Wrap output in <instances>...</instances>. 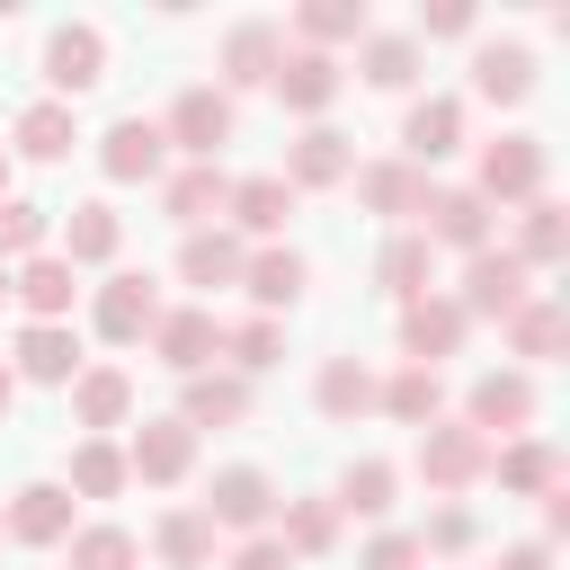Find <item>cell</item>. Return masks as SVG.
I'll use <instances>...</instances> for the list:
<instances>
[{
	"instance_id": "1",
	"label": "cell",
	"mask_w": 570,
	"mask_h": 570,
	"mask_svg": "<svg viewBox=\"0 0 570 570\" xmlns=\"http://www.w3.org/2000/svg\"><path fill=\"white\" fill-rule=\"evenodd\" d=\"M525 276H534V267H525L517 249H472V258H463V294H454L463 321H508V312L534 294Z\"/></svg>"
},
{
	"instance_id": "2",
	"label": "cell",
	"mask_w": 570,
	"mask_h": 570,
	"mask_svg": "<svg viewBox=\"0 0 570 570\" xmlns=\"http://www.w3.org/2000/svg\"><path fill=\"white\" fill-rule=\"evenodd\" d=\"M267 517H276V481L258 463H223L205 490V525L214 534H267Z\"/></svg>"
},
{
	"instance_id": "3",
	"label": "cell",
	"mask_w": 570,
	"mask_h": 570,
	"mask_svg": "<svg viewBox=\"0 0 570 570\" xmlns=\"http://www.w3.org/2000/svg\"><path fill=\"white\" fill-rule=\"evenodd\" d=\"M472 196H481V205H534V196H543V142H534V134H499V142L481 151Z\"/></svg>"
},
{
	"instance_id": "4",
	"label": "cell",
	"mask_w": 570,
	"mask_h": 570,
	"mask_svg": "<svg viewBox=\"0 0 570 570\" xmlns=\"http://www.w3.org/2000/svg\"><path fill=\"white\" fill-rule=\"evenodd\" d=\"M419 472H428V490H472L481 472H490V436H472L463 419H436V428H419Z\"/></svg>"
},
{
	"instance_id": "5",
	"label": "cell",
	"mask_w": 570,
	"mask_h": 570,
	"mask_svg": "<svg viewBox=\"0 0 570 570\" xmlns=\"http://www.w3.org/2000/svg\"><path fill=\"white\" fill-rule=\"evenodd\" d=\"M160 142L187 151V160H214V151L232 142V98H223V89H178L169 116H160Z\"/></svg>"
},
{
	"instance_id": "6",
	"label": "cell",
	"mask_w": 570,
	"mask_h": 570,
	"mask_svg": "<svg viewBox=\"0 0 570 570\" xmlns=\"http://www.w3.org/2000/svg\"><path fill=\"white\" fill-rule=\"evenodd\" d=\"M151 321H160V285H151L142 267H125V276H107V285H98V338H107V347L151 338Z\"/></svg>"
},
{
	"instance_id": "7",
	"label": "cell",
	"mask_w": 570,
	"mask_h": 570,
	"mask_svg": "<svg viewBox=\"0 0 570 570\" xmlns=\"http://www.w3.org/2000/svg\"><path fill=\"white\" fill-rule=\"evenodd\" d=\"M45 80H53L62 107H71L80 89H98V80H107V36H98V27H53V36H45Z\"/></svg>"
},
{
	"instance_id": "8",
	"label": "cell",
	"mask_w": 570,
	"mask_h": 570,
	"mask_svg": "<svg viewBox=\"0 0 570 570\" xmlns=\"http://www.w3.org/2000/svg\"><path fill=\"white\" fill-rule=\"evenodd\" d=\"M98 169H107L116 187H142V178H160V169H169V142H160V125H151V116H116V125H107V142H98Z\"/></svg>"
},
{
	"instance_id": "9",
	"label": "cell",
	"mask_w": 570,
	"mask_h": 570,
	"mask_svg": "<svg viewBox=\"0 0 570 570\" xmlns=\"http://www.w3.org/2000/svg\"><path fill=\"white\" fill-rule=\"evenodd\" d=\"M223 347V321L205 312V303H178V312H160L151 321V356L169 365V374H205V356Z\"/></svg>"
},
{
	"instance_id": "10",
	"label": "cell",
	"mask_w": 570,
	"mask_h": 570,
	"mask_svg": "<svg viewBox=\"0 0 570 570\" xmlns=\"http://www.w3.org/2000/svg\"><path fill=\"white\" fill-rule=\"evenodd\" d=\"M187 463H196V428H187V419H142L134 445H125V472H134V481H160V490L187 481Z\"/></svg>"
},
{
	"instance_id": "11",
	"label": "cell",
	"mask_w": 570,
	"mask_h": 570,
	"mask_svg": "<svg viewBox=\"0 0 570 570\" xmlns=\"http://www.w3.org/2000/svg\"><path fill=\"white\" fill-rule=\"evenodd\" d=\"M463 151V98H419L410 116H401V160L410 169H436V160H454Z\"/></svg>"
},
{
	"instance_id": "12",
	"label": "cell",
	"mask_w": 570,
	"mask_h": 570,
	"mask_svg": "<svg viewBox=\"0 0 570 570\" xmlns=\"http://www.w3.org/2000/svg\"><path fill=\"white\" fill-rule=\"evenodd\" d=\"M463 303L454 294H419V303H401V347H410V365H436V356H454L463 347Z\"/></svg>"
},
{
	"instance_id": "13",
	"label": "cell",
	"mask_w": 570,
	"mask_h": 570,
	"mask_svg": "<svg viewBox=\"0 0 570 570\" xmlns=\"http://www.w3.org/2000/svg\"><path fill=\"white\" fill-rule=\"evenodd\" d=\"M9 374H18V383H71V374H80V338H71V321H27L18 347H9Z\"/></svg>"
},
{
	"instance_id": "14",
	"label": "cell",
	"mask_w": 570,
	"mask_h": 570,
	"mask_svg": "<svg viewBox=\"0 0 570 570\" xmlns=\"http://www.w3.org/2000/svg\"><path fill=\"white\" fill-rule=\"evenodd\" d=\"M223 205H232V178H223L214 160H187V169H169V178H160V214H169V223H187V232H205Z\"/></svg>"
},
{
	"instance_id": "15",
	"label": "cell",
	"mask_w": 570,
	"mask_h": 570,
	"mask_svg": "<svg viewBox=\"0 0 570 570\" xmlns=\"http://www.w3.org/2000/svg\"><path fill=\"white\" fill-rule=\"evenodd\" d=\"M428 249H490V205L472 196V187H436L428 196Z\"/></svg>"
},
{
	"instance_id": "16",
	"label": "cell",
	"mask_w": 570,
	"mask_h": 570,
	"mask_svg": "<svg viewBox=\"0 0 570 570\" xmlns=\"http://www.w3.org/2000/svg\"><path fill=\"white\" fill-rule=\"evenodd\" d=\"M0 517H9V543H71V490L62 481H27Z\"/></svg>"
},
{
	"instance_id": "17",
	"label": "cell",
	"mask_w": 570,
	"mask_h": 570,
	"mask_svg": "<svg viewBox=\"0 0 570 570\" xmlns=\"http://www.w3.org/2000/svg\"><path fill=\"white\" fill-rule=\"evenodd\" d=\"M276 62H285V36H276L267 18L232 27V45H223V98H232V89H267V80H276Z\"/></svg>"
},
{
	"instance_id": "18",
	"label": "cell",
	"mask_w": 570,
	"mask_h": 570,
	"mask_svg": "<svg viewBox=\"0 0 570 570\" xmlns=\"http://www.w3.org/2000/svg\"><path fill=\"white\" fill-rule=\"evenodd\" d=\"M116 249H125V214H116V205H71V214H62V267H71V276H80V267H107Z\"/></svg>"
},
{
	"instance_id": "19",
	"label": "cell",
	"mask_w": 570,
	"mask_h": 570,
	"mask_svg": "<svg viewBox=\"0 0 570 570\" xmlns=\"http://www.w3.org/2000/svg\"><path fill=\"white\" fill-rule=\"evenodd\" d=\"M240 285H249V303H258V321H276V312H294V294H303V249H249L240 258Z\"/></svg>"
},
{
	"instance_id": "20",
	"label": "cell",
	"mask_w": 570,
	"mask_h": 570,
	"mask_svg": "<svg viewBox=\"0 0 570 570\" xmlns=\"http://www.w3.org/2000/svg\"><path fill=\"white\" fill-rule=\"evenodd\" d=\"M356 196L401 223V214H428L436 187H428V169H410V160H365V169H356Z\"/></svg>"
},
{
	"instance_id": "21",
	"label": "cell",
	"mask_w": 570,
	"mask_h": 570,
	"mask_svg": "<svg viewBox=\"0 0 570 570\" xmlns=\"http://www.w3.org/2000/svg\"><path fill=\"white\" fill-rule=\"evenodd\" d=\"M9 294L27 303V321H62V312L80 303V276H71L62 258H45V249H36L27 267H9Z\"/></svg>"
},
{
	"instance_id": "22",
	"label": "cell",
	"mask_w": 570,
	"mask_h": 570,
	"mask_svg": "<svg viewBox=\"0 0 570 570\" xmlns=\"http://www.w3.org/2000/svg\"><path fill=\"white\" fill-rule=\"evenodd\" d=\"M525 419H534V383H525V374H481L472 401H463V428H472V436H490V428H525Z\"/></svg>"
},
{
	"instance_id": "23",
	"label": "cell",
	"mask_w": 570,
	"mask_h": 570,
	"mask_svg": "<svg viewBox=\"0 0 570 570\" xmlns=\"http://www.w3.org/2000/svg\"><path fill=\"white\" fill-rule=\"evenodd\" d=\"M267 89H276V98H285L294 116H321V107L338 98V62H330V53H303V45H294V53L276 62V80H267Z\"/></svg>"
},
{
	"instance_id": "24",
	"label": "cell",
	"mask_w": 570,
	"mask_h": 570,
	"mask_svg": "<svg viewBox=\"0 0 570 570\" xmlns=\"http://www.w3.org/2000/svg\"><path fill=\"white\" fill-rule=\"evenodd\" d=\"M125 410H134L125 365H80V374H71V419H80V428H125Z\"/></svg>"
},
{
	"instance_id": "25",
	"label": "cell",
	"mask_w": 570,
	"mask_h": 570,
	"mask_svg": "<svg viewBox=\"0 0 570 570\" xmlns=\"http://www.w3.org/2000/svg\"><path fill=\"white\" fill-rule=\"evenodd\" d=\"M356 169V151H347V134H330V125H312L294 151H285V187H338Z\"/></svg>"
},
{
	"instance_id": "26",
	"label": "cell",
	"mask_w": 570,
	"mask_h": 570,
	"mask_svg": "<svg viewBox=\"0 0 570 570\" xmlns=\"http://www.w3.org/2000/svg\"><path fill=\"white\" fill-rule=\"evenodd\" d=\"M249 240H276L285 232V214H294V187L285 178H232V205H223Z\"/></svg>"
},
{
	"instance_id": "27",
	"label": "cell",
	"mask_w": 570,
	"mask_h": 570,
	"mask_svg": "<svg viewBox=\"0 0 570 570\" xmlns=\"http://www.w3.org/2000/svg\"><path fill=\"white\" fill-rule=\"evenodd\" d=\"M240 232H187V249H178V276L187 285H205V294H223V285H240Z\"/></svg>"
},
{
	"instance_id": "28",
	"label": "cell",
	"mask_w": 570,
	"mask_h": 570,
	"mask_svg": "<svg viewBox=\"0 0 570 570\" xmlns=\"http://www.w3.org/2000/svg\"><path fill=\"white\" fill-rule=\"evenodd\" d=\"M472 89H481L490 107H517V98L534 89V53H525V45H481V53H472Z\"/></svg>"
},
{
	"instance_id": "29",
	"label": "cell",
	"mask_w": 570,
	"mask_h": 570,
	"mask_svg": "<svg viewBox=\"0 0 570 570\" xmlns=\"http://www.w3.org/2000/svg\"><path fill=\"white\" fill-rule=\"evenodd\" d=\"M428 267H436L428 232H392V240H383V258H374V276H383V294H392V303H419V294H428Z\"/></svg>"
},
{
	"instance_id": "30",
	"label": "cell",
	"mask_w": 570,
	"mask_h": 570,
	"mask_svg": "<svg viewBox=\"0 0 570 570\" xmlns=\"http://www.w3.org/2000/svg\"><path fill=\"white\" fill-rule=\"evenodd\" d=\"M249 410V383L240 374H187V392H178V419L187 428H232Z\"/></svg>"
},
{
	"instance_id": "31",
	"label": "cell",
	"mask_w": 570,
	"mask_h": 570,
	"mask_svg": "<svg viewBox=\"0 0 570 570\" xmlns=\"http://www.w3.org/2000/svg\"><path fill=\"white\" fill-rule=\"evenodd\" d=\"M374 410H392L401 428H436V410H445V383H436V365H401V374L374 392Z\"/></svg>"
},
{
	"instance_id": "32",
	"label": "cell",
	"mask_w": 570,
	"mask_h": 570,
	"mask_svg": "<svg viewBox=\"0 0 570 570\" xmlns=\"http://www.w3.org/2000/svg\"><path fill=\"white\" fill-rule=\"evenodd\" d=\"M294 36H303V53L356 45V36H365V0H303V9H294Z\"/></svg>"
},
{
	"instance_id": "33",
	"label": "cell",
	"mask_w": 570,
	"mask_h": 570,
	"mask_svg": "<svg viewBox=\"0 0 570 570\" xmlns=\"http://www.w3.org/2000/svg\"><path fill=\"white\" fill-rule=\"evenodd\" d=\"M374 392H383V383H374L356 356H330V365H321V383H312L321 419H365V410H374Z\"/></svg>"
},
{
	"instance_id": "34",
	"label": "cell",
	"mask_w": 570,
	"mask_h": 570,
	"mask_svg": "<svg viewBox=\"0 0 570 570\" xmlns=\"http://www.w3.org/2000/svg\"><path fill=\"white\" fill-rule=\"evenodd\" d=\"M561 338H570V312H561V303L525 294V303L508 312V347H517V356H561Z\"/></svg>"
},
{
	"instance_id": "35",
	"label": "cell",
	"mask_w": 570,
	"mask_h": 570,
	"mask_svg": "<svg viewBox=\"0 0 570 570\" xmlns=\"http://www.w3.org/2000/svg\"><path fill=\"white\" fill-rule=\"evenodd\" d=\"M490 472H499V490H534V499H543V490L561 481V454H552L543 436H517V445L490 454Z\"/></svg>"
},
{
	"instance_id": "36",
	"label": "cell",
	"mask_w": 570,
	"mask_h": 570,
	"mask_svg": "<svg viewBox=\"0 0 570 570\" xmlns=\"http://www.w3.org/2000/svg\"><path fill=\"white\" fill-rule=\"evenodd\" d=\"M151 552H160L169 570H205V561H214V525H205V508H169L160 534H151Z\"/></svg>"
},
{
	"instance_id": "37",
	"label": "cell",
	"mask_w": 570,
	"mask_h": 570,
	"mask_svg": "<svg viewBox=\"0 0 570 570\" xmlns=\"http://www.w3.org/2000/svg\"><path fill=\"white\" fill-rule=\"evenodd\" d=\"M71 142H80V125H71L62 98H36V107L18 116V151H27V160H62Z\"/></svg>"
},
{
	"instance_id": "38",
	"label": "cell",
	"mask_w": 570,
	"mask_h": 570,
	"mask_svg": "<svg viewBox=\"0 0 570 570\" xmlns=\"http://www.w3.org/2000/svg\"><path fill=\"white\" fill-rule=\"evenodd\" d=\"M392 490H401V472H392V463H347L330 508H338V517H392Z\"/></svg>"
},
{
	"instance_id": "39",
	"label": "cell",
	"mask_w": 570,
	"mask_h": 570,
	"mask_svg": "<svg viewBox=\"0 0 570 570\" xmlns=\"http://www.w3.org/2000/svg\"><path fill=\"white\" fill-rule=\"evenodd\" d=\"M517 258H525V267H561V258H570V214H561L552 196L525 205V240H517Z\"/></svg>"
},
{
	"instance_id": "40",
	"label": "cell",
	"mask_w": 570,
	"mask_h": 570,
	"mask_svg": "<svg viewBox=\"0 0 570 570\" xmlns=\"http://www.w3.org/2000/svg\"><path fill=\"white\" fill-rule=\"evenodd\" d=\"M134 472H125V445H107V436H80V454H71V490L80 499H116Z\"/></svg>"
},
{
	"instance_id": "41",
	"label": "cell",
	"mask_w": 570,
	"mask_h": 570,
	"mask_svg": "<svg viewBox=\"0 0 570 570\" xmlns=\"http://www.w3.org/2000/svg\"><path fill=\"white\" fill-rule=\"evenodd\" d=\"M142 543L125 525H71V570H134Z\"/></svg>"
},
{
	"instance_id": "42",
	"label": "cell",
	"mask_w": 570,
	"mask_h": 570,
	"mask_svg": "<svg viewBox=\"0 0 570 570\" xmlns=\"http://www.w3.org/2000/svg\"><path fill=\"white\" fill-rule=\"evenodd\" d=\"M285 552H330L338 543V508L330 499H285V534H276Z\"/></svg>"
},
{
	"instance_id": "43",
	"label": "cell",
	"mask_w": 570,
	"mask_h": 570,
	"mask_svg": "<svg viewBox=\"0 0 570 570\" xmlns=\"http://www.w3.org/2000/svg\"><path fill=\"white\" fill-rule=\"evenodd\" d=\"M45 223H53L45 205H27V196H0V267H9V258H36V249H45Z\"/></svg>"
},
{
	"instance_id": "44",
	"label": "cell",
	"mask_w": 570,
	"mask_h": 570,
	"mask_svg": "<svg viewBox=\"0 0 570 570\" xmlns=\"http://www.w3.org/2000/svg\"><path fill=\"white\" fill-rule=\"evenodd\" d=\"M365 80H374V89H410V80H419V45H410V36H374V45H365Z\"/></svg>"
},
{
	"instance_id": "45",
	"label": "cell",
	"mask_w": 570,
	"mask_h": 570,
	"mask_svg": "<svg viewBox=\"0 0 570 570\" xmlns=\"http://www.w3.org/2000/svg\"><path fill=\"white\" fill-rule=\"evenodd\" d=\"M223 347H232L240 374H267V365L285 356V330H276V321H240V330H223Z\"/></svg>"
},
{
	"instance_id": "46",
	"label": "cell",
	"mask_w": 570,
	"mask_h": 570,
	"mask_svg": "<svg viewBox=\"0 0 570 570\" xmlns=\"http://www.w3.org/2000/svg\"><path fill=\"white\" fill-rule=\"evenodd\" d=\"M419 552H472V508H436L428 534H419Z\"/></svg>"
},
{
	"instance_id": "47",
	"label": "cell",
	"mask_w": 570,
	"mask_h": 570,
	"mask_svg": "<svg viewBox=\"0 0 570 570\" xmlns=\"http://www.w3.org/2000/svg\"><path fill=\"white\" fill-rule=\"evenodd\" d=\"M419 561H428V552H419V534H374L356 570H419Z\"/></svg>"
},
{
	"instance_id": "48",
	"label": "cell",
	"mask_w": 570,
	"mask_h": 570,
	"mask_svg": "<svg viewBox=\"0 0 570 570\" xmlns=\"http://www.w3.org/2000/svg\"><path fill=\"white\" fill-rule=\"evenodd\" d=\"M232 570H294V552H285L276 534H240V552H232Z\"/></svg>"
},
{
	"instance_id": "49",
	"label": "cell",
	"mask_w": 570,
	"mask_h": 570,
	"mask_svg": "<svg viewBox=\"0 0 570 570\" xmlns=\"http://www.w3.org/2000/svg\"><path fill=\"white\" fill-rule=\"evenodd\" d=\"M419 36H472V0H436V9H419Z\"/></svg>"
},
{
	"instance_id": "50",
	"label": "cell",
	"mask_w": 570,
	"mask_h": 570,
	"mask_svg": "<svg viewBox=\"0 0 570 570\" xmlns=\"http://www.w3.org/2000/svg\"><path fill=\"white\" fill-rule=\"evenodd\" d=\"M543 534H570V481L543 490Z\"/></svg>"
},
{
	"instance_id": "51",
	"label": "cell",
	"mask_w": 570,
	"mask_h": 570,
	"mask_svg": "<svg viewBox=\"0 0 570 570\" xmlns=\"http://www.w3.org/2000/svg\"><path fill=\"white\" fill-rule=\"evenodd\" d=\"M499 570H552V543H508Z\"/></svg>"
},
{
	"instance_id": "52",
	"label": "cell",
	"mask_w": 570,
	"mask_h": 570,
	"mask_svg": "<svg viewBox=\"0 0 570 570\" xmlns=\"http://www.w3.org/2000/svg\"><path fill=\"white\" fill-rule=\"evenodd\" d=\"M9 401H18V374H9V356H0V419H9Z\"/></svg>"
},
{
	"instance_id": "53",
	"label": "cell",
	"mask_w": 570,
	"mask_h": 570,
	"mask_svg": "<svg viewBox=\"0 0 570 570\" xmlns=\"http://www.w3.org/2000/svg\"><path fill=\"white\" fill-rule=\"evenodd\" d=\"M0 196H9V151H0Z\"/></svg>"
},
{
	"instance_id": "54",
	"label": "cell",
	"mask_w": 570,
	"mask_h": 570,
	"mask_svg": "<svg viewBox=\"0 0 570 570\" xmlns=\"http://www.w3.org/2000/svg\"><path fill=\"white\" fill-rule=\"evenodd\" d=\"M0 303H9V267H0Z\"/></svg>"
},
{
	"instance_id": "55",
	"label": "cell",
	"mask_w": 570,
	"mask_h": 570,
	"mask_svg": "<svg viewBox=\"0 0 570 570\" xmlns=\"http://www.w3.org/2000/svg\"><path fill=\"white\" fill-rule=\"evenodd\" d=\"M0 534H9V517H0Z\"/></svg>"
}]
</instances>
